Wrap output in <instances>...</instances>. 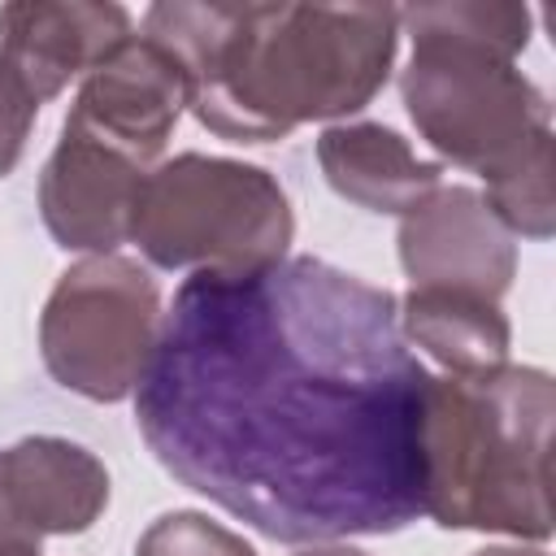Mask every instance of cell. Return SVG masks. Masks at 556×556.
I'll use <instances>...</instances> for the list:
<instances>
[{
    "label": "cell",
    "instance_id": "cell-1",
    "mask_svg": "<svg viewBox=\"0 0 556 556\" xmlns=\"http://www.w3.org/2000/svg\"><path fill=\"white\" fill-rule=\"evenodd\" d=\"M426 382L387 287L282 256L174 291L135 426L165 473L265 539L343 543L421 517Z\"/></svg>",
    "mask_w": 556,
    "mask_h": 556
},
{
    "label": "cell",
    "instance_id": "cell-2",
    "mask_svg": "<svg viewBox=\"0 0 556 556\" xmlns=\"http://www.w3.org/2000/svg\"><path fill=\"white\" fill-rule=\"evenodd\" d=\"M143 35L191 83V113L230 143L361 113L391 78V4H152Z\"/></svg>",
    "mask_w": 556,
    "mask_h": 556
},
{
    "label": "cell",
    "instance_id": "cell-3",
    "mask_svg": "<svg viewBox=\"0 0 556 556\" xmlns=\"http://www.w3.org/2000/svg\"><path fill=\"white\" fill-rule=\"evenodd\" d=\"M552 417L547 369L500 365L426 382L421 513L443 530L552 539Z\"/></svg>",
    "mask_w": 556,
    "mask_h": 556
},
{
    "label": "cell",
    "instance_id": "cell-4",
    "mask_svg": "<svg viewBox=\"0 0 556 556\" xmlns=\"http://www.w3.org/2000/svg\"><path fill=\"white\" fill-rule=\"evenodd\" d=\"M400 26L413 35L400 96L417 135L443 161L495 178L534 139L552 135L543 87L517 70L534 30L526 4H413L400 9Z\"/></svg>",
    "mask_w": 556,
    "mask_h": 556
},
{
    "label": "cell",
    "instance_id": "cell-5",
    "mask_svg": "<svg viewBox=\"0 0 556 556\" xmlns=\"http://www.w3.org/2000/svg\"><path fill=\"white\" fill-rule=\"evenodd\" d=\"M291 200L261 165L178 152L143 174L130 243L156 269H261L287 256Z\"/></svg>",
    "mask_w": 556,
    "mask_h": 556
},
{
    "label": "cell",
    "instance_id": "cell-6",
    "mask_svg": "<svg viewBox=\"0 0 556 556\" xmlns=\"http://www.w3.org/2000/svg\"><path fill=\"white\" fill-rule=\"evenodd\" d=\"M161 326L156 278L130 256H83L70 265L43 313L39 352L56 387L117 404L135 395Z\"/></svg>",
    "mask_w": 556,
    "mask_h": 556
},
{
    "label": "cell",
    "instance_id": "cell-7",
    "mask_svg": "<svg viewBox=\"0 0 556 556\" xmlns=\"http://www.w3.org/2000/svg\"><path fill=\"white\" fill-rule=\"evenodd\" d=\"M182 109H191L182 65L156 39L130 35L83 74L61 130L87 135L148 169L165 152Z\"/></svg>",
    "mask_w": 556,
    "mask_h": 556
},
{
    "label": "cell",
    "instance_id": "cell-8",
    "mask_svg": "<svg viewBox=\"0 0 556 556\" xmlns=\"http://www.w3.org/2000/svg\"><path fill=\"white\" fill-rule=\"evenodd\" d=\"M395 243L413 287L500 300L517 278V243L473 187H434L400 217Z\"/></svg>",
    "mask_w": 556,
    "mask_h": 556
},
{
    "label": "cell",
    "instance_id": "cell-9",
    "mask_svg": "<svg viewBox=\"0 0 556 556\" xmlns=\"http://www.w3.org/2000/svg\"><path fill=\"white\" fill-rule=\"evenodd\" d=\"M143 174L148 169L130 156L87 135L61 130L39 174V217L48 235L65 252L109 256L117 243L130 239V213Z\"/></svg>",
    "mask_w": 556,
    "mask_h": 556
},
{
    "label": "cell",
    "instance_id": "cell-10",
    "mask_svg": "<svg viewBox=\"0 0 556 556\" xmlns=\"http://www.w3.org/2000/svg\"><path fill=\"white\" fill-rule=\"evenodd\" d=\"M0 486L22 543L83 534L109 508V469L83 443L30 434L0 447Z\"/></svg>",
    "mask_w": 556,
    "mask_h": 556
},
{
    "label": "cell",
    "instance_id": "cell-11",
    "mask_svg": "<svg viewBox=\"0 0 556 556\" xmlns=\"http://www.w3.org/2000/svg\"><path fill=\"white\" fill-rule=\"evenodd\" d=\"M130 35V13L122 4L13 0L0 9V61L13 65L43 104Z\"/></svg>",
    "mask_w": 556,
    "mask_h": 556
},
{
    "label": "cell",
    "instance_id": "cell-12",
    "mask_svg": "<svg viewBox=\"0 0 556 556\" xmlns=\"http://www.w3.org/2000/svg\"><path fill=\"white\" fill-rule=\"evenodd\" d=\"M317 165L334 195L369 213H408L421 204L439 178V161H421L408 139L382 122H339L317 135Z\"/></svg>",
    "mask_w": 556,
    "mask_h": 556
},
{
    "label": "cell",
    "instance_id": "cell-13",
    "mask_svg": "<svg viewBox=\"0 0 556 556\" xmlns=\"http://www.w3.org/2000/svg\"><path fill=\"white\" fill-rule=\"evenodd\" d=\"M400 334L426 348L447 374H486L508 365L513 326L500 300L443 291V287H413L400 304Z\"/></svg>",
    "mask_w": 556,
    "mask_h": 556
},
{
    "label": "cell",
    "instance_id": "cell-14",
    "mask_svg": "<svg viewBox=\"0 0 556 556\" xmlns=\"http://www.w3.org/2000/svg\"><path fill=\"white\" fill-rule=\"evenodd\" d=\"M486 208L508 235L552 239L556 230V191H552V135L534 139L508 169L486 178Z\"/></svg>",
    "mask_w": 556,
    "mask_h": 556
},
{
    "label": "cell",
    "instance_id": "cell-15",
    "mask_svg": "<svg viewBox=\"0 0 556 556\" xmlns=\"http://www.w3.org/2000/svg\"><path fill=\"white\" fill-rule=\"evenodd\" d=\"M135 556H256V547L243 534L217 526L208 513L174 508L139 534Z\"/></svg>",
    "mask_w": 556,
    "mask_h": 556
},
{
    "label": "cell",
    "instance_id": "cell-16",
    "mask_svg": "<svg viewBox=\"0 0 556 556\" xmlns=\"http://www.w3.org/2000/svg\"><path fill=\"white\" fill-rule=\"evenodd\" d=\"M39 96L30 91V83L0 61V178H9L26 152V139H30V126L39 117Z\"/></svg>",
    "mask_w": 556,
    "mask_h": 556
},
{
    "label": "cell",
    "instance_id": "cell-17",
    "mask_svg": "<svg viewBox=\"0 0 556 556\" xmlns=\"http://www.w3.org/2000/svg\"><path fill=\"white\" fill-rule=\"evenodd\" d=\"M295 556H369V552H361V547H352V543H308V547H300Z\"/></svg>",
    "mask_w": 556,
    "mask_h": 556
},
{
    "label": "cell",
    "instance_id": "cell-18",
    "mask_svg": "<svg viewBox=\"0 0 556 556\" xmlns=\"http://www.w3.org/2000/svg\"><path fill=\"white\" fill-rule=\"evenodd\" d=\"M0 543H22L13 534V521H9V504H4V486H0Z\"/></svg>",
    "mask_w": 556,
    "mask_h": 556
},
{
    "label": "cell",
    "instance_id": "cell-19",
    "mask_svg": "<svg viewBox=\"0 0 556 556\" xmlns=\"http://www.w3.org/2000/svg\"><path fill=\"white\" fill-rule=\"evenodd\" d=\"M473 556H547V552H539V547H482Z\"/></svg>",
    "mask_w": 556,
    "mask_h": 556
},
{
    "label": "cell",
    "instance_id": "cell-20",
    "mask_svg": "<svg viewBox=\"0 0 556 556\" xmlns=\"http://www.w3.org/2000/svg\"><path fill=\"white\" fill-rule=\"evenodd\" d=\"M0 556H43L39 543H0Z\"/></svg>",
    "mask_w": 556,
    "mask_h": 556
}]
</instances>
